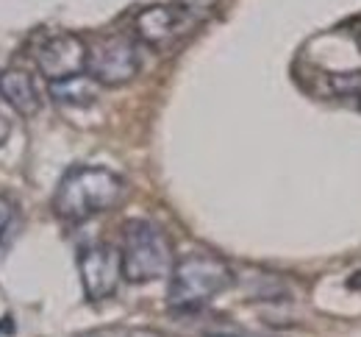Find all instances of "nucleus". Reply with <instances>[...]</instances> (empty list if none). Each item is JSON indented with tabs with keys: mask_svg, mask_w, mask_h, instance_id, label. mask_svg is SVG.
Masks as SVG:
<instances>
[{
	"mask_svg": "<svg viewBox=\"0 0 361 337\" xmlns=\"http://www.w3.org/2000/svg\"><path fill=\"white\" fill-rule=\"evenodd\" d=\"M126 195V179L100 165H75L70 167L56 193L53 212L67 223H84L100 212H109Z\"/></svg>",
	"mask_w": 361,
	"mask_h": 337,
	"instance_id": "obj_1",
	"label": "nucleus"
},
{
	"mask_svg": "<svg viewBox=\"0 0 361 337\" xmlns=\"http://www.w3.org/2000/svg\"><path fill=\"white\" fill-rule=\"evenodd\" d=\"M17 229H20V206L14 198L0 195V251L11 242Z\"/></svg>",
	"mask_w": 361,
	"mask_h": 337,
	"instance_id": "obj_10",
	"label": "nucleus"
},
{
	"mask_svg": "<svg viewBox=\"0 0 361 337\" xmlns=\"http://www.w3.org/2000/svg\"><path fill=\"white\" fill-rule=\"evenodd\" d=\"M97 90H100V84L92 78L90 73H81L75 78L50 84V95L61 106H90L97 97Z\"/></svg>",
	"mask_w": 361,
	"mask_h": 337,
	"instance_id": "obj_9",
	"label": "nucleus"
},
{
	"mask_svg": "<svg viewBox=\"0 0 361 337\" xmlns=\"http://www.w3.org/2000/svg\"><path fill=\"white\" fill-rule=\"evenodd\" d=\"M233 285V268L209 251L186 254L176 262L167 288V307L176 315H192Z\"/></svg>",
	"mask_w": 361,
	"mask_h": 337,
	"instance_id": "obj_2",
	"label": "nucleus"
},
{
	"mask_svg": "<svg viewBox=\"0 0 361 337\" xmlns=\"http://www.w3.org/2000/svg\"><path fill=\"white\" fill-rule=\"evenodd\" d=\"M37 67L50 84L56 81H67L75 78L81 73H87V61H90V48L78 34L70 31H59L45 37L37 50H34Z\"/></svg>",
	"mask_w": 361,
	"mask_h": 337,
	"instance_id": "obj_5",
	"label": "nucleus"
},
{
	"mask_svg": "<svg viewBox=\"0 0 361 337\" xmlns=\"http://www.w3.org/2000/svg\"><path fill=\"white\" fill-rule=\"evenodd\" d=\"M78 337H167L159 329L150 326H103V329H92Z\"/></svg>",
	"mask_w": 361,
	"mask_h": 337,
	"instance_id": "obj_12",
	"label": "nucleus"
},
{
	"mask_svg": "<svg viewBox=\"0 0 361 337\" xmlns=\"http://www.w3.org/2000/svg\"><path fill=\"white\" fill-rule=\"evenodd\" d=\"M142 67L139 42L128 34H109L90 48L87 73L100 87H123L134 81Z\"/></svg>",
	"mask_w": 361,
	"mask_h": 337,
	"instance_id": "obj_4",
	"label": "nucleus"
},
{
	"mask_svg": "<svg viewBox=\"0 0 361 337\" xmlns=\"http://www.w3.org/2000/svg\"><path fill=\"white\" fill-rule=\"evenodd\" d=\"M0 76H3V73H0Z\"/></svg>",
	"mask_w": 361,
	"mask_h": 337,
	"instance_id": "obj_15",
	"label": "nucleus"
},
{
	"mask_svg": "<svg viewBox=\"0 0 361 337\" xmlns=\"http://www.w3.org/2000/svg\"><path fill=\"white\" fill-rule=\"evenodd\" d=\"M120 256H123V279L131 285L164 279L176 268L170 237L164 235L161 226L145 218H134L123 226Z\"/></svg>",
	"mask_w": 361,
	"mask_h": 337,
	"instance_id": "obj_3",
	"label": "nucleus"
},
{
	"mask_svg": "<svg viewBox=\"0 0 361 337\" xmlns=\"http://www.w3.org/2000/svg\"><path fill=\"white\" fill-rule=\"evenodd\" d=\"M173 6L180 11L183 23H186L189 28H195V25H200V23L214 11L217 0H173Z\"/></svg>",
	"mask_w": 361,
	"mask_h": 337,
	"instance_id": "obj_11",
	"label": "nucleus"
},
{
	"mask_svg": "<svg viewBox=\"0 0 361 337\" xmlns=\"http://www.w3.org/2000/svg\"><path fill=\"white\" fill-rule=\"evenodd\" d=\"M186 31H189V25L183 23L180 11L173 3L147 6L134 17L136 42H142V45L153 50H170Z\"/></svg>",
	"mask_w": 361,
	"mask_h": 337,
	"instance_id": "obj_7",
	"label": "nucleus"
},
{
	"mask_svg": "<svg viewBox=\"0 0 361 337\" xmlns=\"http://www.w3.org/2000/svg\"><path fill=\"white\" fill-rule=\"evenodd\" d=\"M331 90L342 97H359L361 95V70H353V73H334L328 78Z\"/></svg>",
	"mask_w": 361,
	"mask_h": 337,
	"instance_id": "obj_13",
	"label": "nucleus"
},
{
	"mask_svg": "<svg viewBox=\"0 0 361 337\" xmlns=\"http://www.w3.org/2000/svg\"><path fill=\"white\" fill-rule=\"evenodd\" d=\"M78 273H81V288L90 301H106L111 298L120 279H123V256L120 248L111 242H94L87 245L78 254Z\"/></svg>",
	"mask_w": 361,
	"mask_h": 337,
	"instance_id": "obj_6",
	"label": "nucleus"
},
{
	"mask_svg": "<svg viewBox=\"0 0 361 337\" xmlns=\"http://www.w3.org/2000/svg\"><path fill=\"white\" fill-rule=\"evenodd\" d=\"M8 134H11V120H8V114L0 109V145L8 140Z\"/></svg>",
	"mask_w": 361,
	"mask_h": 337,
	"instance_id": "obj_14",
	"label": "nucleus"
},
{
	"mask_svg": "<svg viewBox=\"0 0 361 337\" xmlns=\"http://www.w3.org/2000/svg\"><path fill=\"white\" fill-rule=\"evenodd\" d=\"M0 97L23 117H34L42 109V95L31 73L25 70H6L0 76Z\"/></svg>",
	"mask_w": 361,
	"mask_h": 337,
	"instance_id": "obj_8",
	"label": "nucleus"
}]
</instances>
